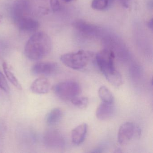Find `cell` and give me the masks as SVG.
<instances>
[{
  "mask_svg": "<svg viewBox=\"0 0 153 153\" xmlns=\"http://www.w3.org/2000/svg\"><path fill=\"white\" fill-rule=\"evenodd\" d=\"M91 55L87 52L80 50L75 52L69 53L60 57L61 61L68 68L74 70H79L88 64Z\"/></svg>",
  "mask_w": 153,
  "mask_h": 153,
  "instance_id": "2",
  "label": "cell"
},
{
  "mask_svg": "<svg viewBox=\"0 0 153 153\" xmlns=\"http://www.w3.org/2000/svg\"><path fill=\"white\" fill-rule=\"evenodd\" d=\"M114 52L109 49H104L100 51L96 56L97 63L101 71L114 67Z\"/></svg>",
  "mask_w": 153,
  "mask_h": 153,
  "instance_id": "6",
  "label": "cell"
},
{
  "mask_svg": "<svg viewBox=\"0 0 153 153\" xmlns=\"http://www.w3.org/2000/svg\"><path fill=\"white\" fill-rule=\"evenodd\" d=\"M98 95L102 102L114 103V96L110 90L105 86H102L98 89Z\"/></svg>",
  "mask_w": 153,
  "mask_h": 153,
  "instance_id": "14",
  "label": "cell"
},
{
  "mask_svg": "<svg viewBox=\"0 0 153 153\" xmlns=\"http://www.w3.org/2000/svg\"><path fill=\"white\" fill-rule=\"evenodd\" d=\"M30 88L32 92L34 94H46L51 90V84L47 79L44 77L38 78L33 82Z\"/></svg>",
  "mask_w": 153,
  "mask_h": 153,
  "instance_id": "9",
  "label": "cell"
},
{
  "mask_svg": "<svg viewBox=\"0 0 153 153\" xmlns=\"http://www.w3.org/2000/svg\"><path fill=\"white\" fill-rule=\"evenodd\" d=\"M70 101L74 106L81 109H85L88 104V99L84 97L76 96L71 99Z\"/></svg>",
  "mask_w": 153,
  "mask_h": 153,
  "instance_id": "15",
  "label": "cell"
},
{
  "mask_svg": "<svg viewBox=\"0 0 153 153\" xmlns=\"http://www.w3.org/2000/svg\"><path fill=\"white\" fill-rule=\"evenodd\" d=\"M76 28L85 33H92L95 30V27L82 21H77L75 24Z\"/></svg>",
  "mask_w": 153,
  "mask_h": 153,
  "instance_id": "16",
  "label": "cell"
},
{
  "mask_svg": "<svg viewBox=\"0 0 153 153\" xmlns=\"http://www.w3.org/2000/svg\"><path fill=\"white\" fill-rule=\"evenodd\" d=\"M136 127L132 122H126L120 127L118 131V141L122 146L127 145L137 132Z\"/></svg>",
  "mask_w": 153,
  "mask_h": 153,
  "instance_id": "5",
  "label": "cell"
},
{
  "mask_svg": "<svg viewBox=\"0 0 153 153\" xmlns=\"http://www.w3.org/2000/svg\"><path fill=\"white\" fill-rule=\"evenodd\" d=\"M59 66L57 63L53 62H37L32 67V72L37 76H51L56 73Z\"/></svg>",
  "mask_w": 153,
  "mask_h": 153,
  "instance_id": "7",
  "label": "cell"
},
{
  "mask_svg": "<svg viewBox=\"0 0 153 153\" xmlns=\"http://www.w3.org/2000/svg\"><path fill=\"white\" fill-rule=\"evenodd\" d=\"M51 8L53 12L59 11L60 8V4L59 0H50Z\"/></svg>",
  "mask_w": 153,
  "mask_h": 153,
  "instance_id": "19",
  "label": "cell"
},
{
  "mask_svg": "<svg viewBox=\"0 0 153 153\" xmlns=\"http://www.w3.org/2000/svg\"><path fill=\"white\" fill-rule=\"evenodd\" d=\"M63 1L66 2H71V1H72L73 0H63Z\"/></svg>",
  "mask_w": 153,
  "mask_h": 153,
  "instance_id": "21",
  "label": "cell"
},
{
  "mask_svg": "<svg viewBox=\"0 0 153 153\" xmlns=\"http://www.w3.org/2000/svg\"><path fill=\"white\" fill-rule=\"evenodd\" d=\"M114 106L113 103L102 102L99 105L96 112V117L98 120H105L110 119L114 113Z\"/></svg>",
  "mask_w": 153,
  "mask_h": 153,
  "instance_id": "10",
  "label": "cell"
},
{
  "mask_svg": "<svg viewBox=\"0 0 153 153\" xmlns=\"http://www.w3.org/2000/svg\"><path fill=\"white\" fill-rule=\"evenodd\" d=\"M87 124L83 123L73 129L71 131V140L73 144L79 145L85 138L88 131Z\"/></svg>",
  "mask_w": 153,
  "mask_h": 153,
  "instance_id": "11",
  "label": "cell"
},
{
  "mask_svg": "<svg viewBox=\"0 0 153 153\" xmlns=\"http://www.w3.org/2000/svg\"><path fill=\"white\" fill-rule=\"evenodd\" d=\"M43 142L47 147L51 149L63 148L65 141L62 134L56 130H49L43 136Z\"/></svg>",
  "mask_w": 153,
  "mask_h": 153,
  "instance_id": "4",
  "label": "cell"
},
{
  "mask_svg": "<svg viewBox=\"0 0 153 153\" xmlns=\"http://www.w3.org/2000/svg\"><path fill=\"white\" fill-rule=\"evenodd\" d=\"M0 88H1L6 93H9L10 91V88L7 82V79L1 71H0Z\"/></svg>",
  "mask_w": 153,
  "mask_h": 153,
  "instance_id": "18",
  "label": "cell"
},
{
  "mask_svg": "<svg viewBox=\"0 0 153 153\" xmlns=\"http://www.w3.org/2000/svg\"><path fill=\"white\" fill-rule=\"evenodd\" d=\"M148 26L150 29H153V19H151L148 23Z\"/></svg>",
  "mask_w": 153,
  "mask_h": 153,
  "instance_id": "20",
  "label": "cell"
},
{
  "mask_svg": "<svg viewBox=\"0 0 153 153\" xmlns=\"http://www.w3.org/2000/svg\"><path fill=\"white\" fill-rule=\"evenodd\" d=\"M1 19H2V17H1V16H0V22H1Z\"/></svg>",
  "mask_w": 153,
  "mask_h": 153,
  "instance_id": "22",
  "label": "cell"
},
{
  "mask_svg": "<svg viewBox=\"0 0 153 153\" xmlns=\"http://www.w3.org/2000/svg\"><path fill=\"white\" fill-rule=\"evenodd\" d=\"M63 112L59 108H55L50 111L45 117V121L50 126L55 125L59 122L62 118Z\"/></svg>",
  "mask_w": 153,
  "mask_h": 153,
  "instance_id": "12",
  "label": "cell"
},
{
  "mask_svg": "<svg viewBox=\"0 0 153 153\" xmlns=\"http://www.w3.org/2000/svg\"><path fill=\"white\" fill-rule=\"evenodd\" d=\"M109 0H93L92 7L97 10H102L108 7Z\"/></svg>",
  "mask_w": 153,
  "mask_h": 153,
  "instance_id": "17",
  "label": "cell"
},
{
  "mask_svg": "<svg viewBox=\"0 0 153 153\" xmlns=\"http://www.w3.org/2000/svg\"><path fill=\"white\" fill-rule=\"evenodd\" d=\"M16 20L19 29L25 32H34L39 27L38 22L34 19L27 16L17 17Z\"/></svg>",
  "mask_w": 153,
  "mask_h": 153,
  "instance_id": "8",
  "label": "cell"
},
{
  "mask_svg": "<svg viewBox=\"0 0 153 153\" xmlns=\"http://www.w3.org/2000/svg\"><path fill=\"white\" fill-rule=\"evenodd\" d=\"M53 90L55 94L60 99L71 100L80 94L81 87L76 81L66 80L55 85Z\"/></svg>",
  "mask_w": 153,
  "mask_h": 153,
  "instance_id": "3",
  "label": "cell"
},
{
  "mask_svg": "<svg viewBox=\"0 0 153 153\" xmlns=\"http://www.w3.org/2000/svg\"><path fill=\"white\" fill-rule=\"evenodd\" d=\"M52 49L51 38L43 32L34 34L25 46L26 56L31 60H38L47 56Z\"/></svg>",
  "mask_w": 153,
  "mask_h": 153,
  "instance_id": "1",
  "label": "cell"
},
{
  "mask_svg": "<svg viewBox=\"0 0 153 153\" xmlns=\"http://www.w3.org/2000/svg\"><path fill=\"white\" fill-rule=\"evenodd\" d=\"M2 67H3L5 75L7 78L9 80L10 82L18 89H22V86L21 84L14 75L10 65L7 62H4L2 64Z\"/></svg>",
  "mask_w": 153,
  "mask_h": 153,
  "instance_id": "13",
  "label": "cell"
}]
</instances>
